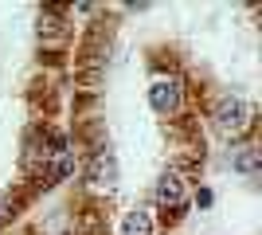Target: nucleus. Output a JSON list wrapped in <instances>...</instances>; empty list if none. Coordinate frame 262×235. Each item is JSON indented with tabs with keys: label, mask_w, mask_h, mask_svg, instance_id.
<instances>
[{
	"label": "nucleus",
	"mask_w": 262,
	"mask_h": 235,
	"mask_svg": "<svg viewBox=\"0 0 262 235\" xmlns=\"http://www.w3.org/2000/svg\"><path fill=\"white\" fill-rule=\"evenodd\" d=\"M215 130L219 134H227V137H239V134H247L251 130V122H254V110L247 106L243 98H223L215 106Z\"/></svg>",
	"instance_id": "f257e3e1"
},
{
	"label": "nucleus",
	"mask_w": 262,
	"mask_h": 235,
	"mask_svg": "<svg viewBox=\"0 0 262 235\" xmlns=\"http://www.w3.org/2000/svg\"><path fill=\"white\" fill-rule=\"evenodd\" d=\"M157 204L168 208V212H184L188 208V192H184L180 173H161V180H157Z\"/></svg>",
	"instance_id": "f03ea898"
},
{
	"label": "nucleus",
	"mask_w": 262,
	"mask_h": 235,
	"mask_svg": "<svg viewBox=\"0 0 262 235\" xmlns=\"http://www.w3.org/2000/svg\"><path fill=\"white\" fill-rule=\"evenodd\" d=\"M149 106H153L157 114H176L180 110V82L176 78H157L153 87H149Z\"/></svg>",
	"instance_id": "7ed1b4c3"
},
{
	"label": "nucleus",
	"mask_w": 262,
	"mask_h": 235,
	"mask_svg": "<svg viewBox=\"0 0 262 235\" xmlns=\"http://www.w3.org/2000/svg\"><path fill=\"white\" fill-rule=\"evenodd\" d=\"M90 180H94L98 188H114V184H118V161L110 153H94V161H90Z\"/></svg>",
	"instance_id": "20e7f679"
},
{
	"label": "nucleus",
	"mask_w": 262,
	"mask_h": 235,
	"mask_svg": "<svg viewBox=\"0 0 262 235\" xmlns=\"http://www.w3.org/2000/svg\"><path fill=\"white\" fill-rule=\"evenodd\" d=\"M231 168H235V173H243V177H254V173L262 168V153H258L254 145L235 149V153H231Z\"/></svg>",
	"instance_id": "39448f33"
},
{
	"label": "nucleus",
	"mask_w": 262,
	"mask_h": 235,
	"mask_svg": "<svg viewBox=\"0 0 262 235\" xmlns=\"http://www.w3.org/2000/svg\"><path fill=\"white\" fill-rule=\"evenodd\" d=\"M121 235H157L153 216L145 212V208H133V212H125V220H121Z\"/></svg>",
	"instance_id": "423d86ee"
},
{
	"label": "nucleus",
	"mask_w": 262,
	"mask_h": 235,
	"mask_svg": "<svg viewBox=\"0 0 262 235\" xmlns=\"http://www.w3.org/2000/svg\"><path fill=\"white\" fill-rule=\"evenodd\" d=\"M75 157H71V153H59V157H55V161H51V168H47V180H67V177H75Z\"/></svg>",
	"instance_id": "0eeeda50"
},
{
	"label": "nucleus",
	"mask_w": 262,
	"mask_h": 235,
	"mask_svg": "<svg viewBox=\"0 0 262 235\" xmlns=\"http://www.w3.org/2000/svg\"><path fill=\"white\" fill-rule=\"evenodd\" d=\"M39 39H47V44H59V39H63V24L55 20V8H47V20L39 24Z\"/></svg>",
	"instance_id": "6e6552de"
},
{
	"label": "nucleus",
	"mask_w": 262,
	"mask_h": 235,
	"mask_svg": "<svg viewBox=\"0 0 262 235\" xmlns=\"http://www.w3.org/2000/svg\"><path fill=\"white\" fill-rule=\"evenodd\" d=\"M8 212H12V200H8V196H4V192H0V224L8 220Z\"/></svg>",
	"instance_id": "1a4fd4ad"
}]
</instances>
